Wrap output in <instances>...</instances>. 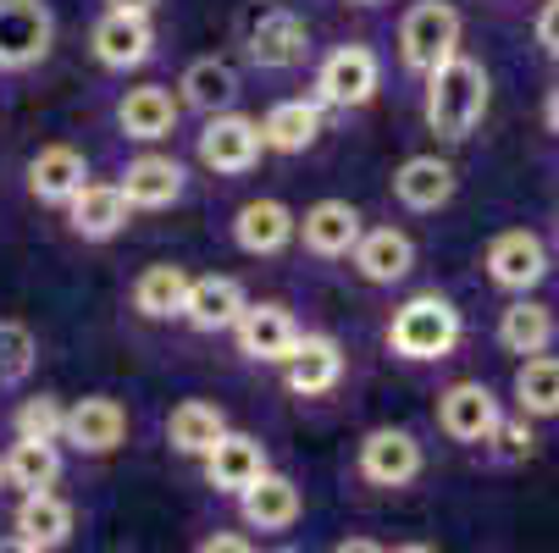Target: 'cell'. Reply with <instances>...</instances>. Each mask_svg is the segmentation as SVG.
<instances>
[{"instance_id": "6da1fadb", "label": "cell", "mask_w": 559, "mask_h": 553, "mask_svg": "<svg viewBox=\"0 0 559 553\" xmlns=\"http://www.w3.org/2000/svg\"><path fill=\"white\" fill-rule=\"evenodd\" d=\"M488 67L471 61V56H449L443 67L427 72V100H421V117L438 139H471L488 117Z\"/></svg>"}, {"instance_id": "7a4b0ae2", "label": "cell", "mask_w": 559, "mask_h": 553, "mask_svg": "<svg viewBox=\"0 0 559 553\" xmlns=\"http://www.w3.org/2000/svg\"><path fill=\"white\" fill-rule=\"evenodd\" d=\"M460 333H465V322H460V310H454L449 293H416V299H405L393 310L388 349L416 360V365H427V360H449Z\"/></svg>"}, {"instance_id": "3957f363", "label": "cell", "mask_w": 559, "mask_h": 553, "mask_svg": "<svg viewBox=\"0 0 559 553\" xmlns=\"http://www.w3.org/2000/svg\"><path fill=\"white\" fill-rule=\"evenodd\" d=\"M454 50H460V12L449 0H416L405 12V23H399V56H405V67L427 77Z\"/></svg>"}, {"instance_id": "277c9868", "label": "cell", "mask_w": 559, "mask_h": 553, "mask_svg": "<svg viewBox=\"0 0 559 553\" xmlns=\"http://www.w3.org/2000/svg\"><path fill=\"white\" fill-rule=\"evenodd\" d=\"M56 45L50 0H0V72H28Z\"/></svg>"}, {"instance_id": "5b68a950", "label": "cell", "mask_w": 559, "mask_h": 553, "mask_svg": "<svg viewBox=\"0 0 559 553\" xmlns=\"http://www.w3.org/2000/svg\"><path fill=\"white\" fill-rule=\"evenodd\" d=\"M377 89H382V61L371 45H338L316 72V106H333V111H355Z\"/></svg>"}, {"instance_id": "8992f818", "label": "cell", "mask_w": 559, "mask_h": 553, "mask_svg": "<svg viewBox=\"0 0 559 553\" xmlns=\"http://www.w3.org/2000/svg\"><path fill=\"white\" fill-rule=\"evenodd\" d=\"M261 122L250 117H238V111H216L200 133V161L222 178H238V172H250L261 161Z\"/></svg>"}, {"instance_id": "52a82bcc", "label": "cell", "mask_w": 559, "mask_h": 553, "mask_svg": "<svg viewBox=\"0 0 559 553\" xmlns=\"http://www.w3.org/2000/svg\"><path fill=\"white\" fill-rule=\"evenodd\" d=\"M483 266H488V277L504 293H532L548 277V244L537 239V232H526V227H510V232H499V239L488 244Z\"/></svg>"}, {"instance_id": "ba28073f", "label": "cell", "mask_w": 559, "mask_h": 553, "mask_svg": "<svg viewBox=\"0 0 559 553\" xmlns=\"http://www.w3.org/2000/svg\"><path fill=\"white\" fill-rule=\"evenodd\" d=\"M360 477L371 488H411L421 477V443L405 426H377L360 443Z\"/></svg>"}, {"instance_id": "9c48e42d", "label": "cell", "mask_w": 559, "mask_h": 553, "mask_svg": "<svg viewBox=\"0 0 559 553\" xmlns=\"http://www.w3.org/2000/svg\"><path fill=\"white\" fill-rule=\"evenodd\" d=\"M499 416L504 410H499L488 382H454V387H443V399H438V426L454 443H488L493 426H499Z\"/></svg>"}, {"instance_id": "30bf717a", "label": "cell", "mask_w": 559, "mask_h": 553, "mask_svg": "<svg viewBox=\"0 0 559 553\" xmlns=\"http://www.w3.org/2000/svg\"><path fill=\"white\" fill-rule=\"evenodd\" d=\"M238 333V349H245L250 360L261 365H283L299 344V327H294V315L277 304V299H261V304H245V315L233 322Z\"/></svg>"}, {"instance_id": "8fae6325", "label": "cell", "mask_w": 559, "mask_h": 553, "mask_svg": "<svg viewBox=\"0 0 559 553\" xmlns=\"http://www.w3.org/2000/svg\"><path fill=\"white\" fill-rule=\"evenodd\" d=\"M294 232L305 239V250H310V255L338 261V255H349V250L360 244L366 221H360V211H355L349 200H316V205L294 221Z\"/></svg>"}, {"instance_id": "7c38bea8", "label": "cell", "mask_w": 559, "mask_h": 553, "mask_svg": "<svg viewBox=\"0 0 559 553\" xmlns=\"http://www.w3.org/2000/svg\"><path fill=\"white\" fill-rule=\"evenodd\" d=\"M266 477V448H261V437H250V432H222L216 443H211V454H205V482L216 488V493H245V488H255Z\"/></svg>"}, {"instance_id": "4fadbf2b", "label": "cell", "mask_w": 559, "mask_h": 553, "mask_svg": "<svg viewBox=\"0 0 559 553\" xmlns=\"http://www.w3.org/2000/svg\"><path fill=\"white\" fill-rule=\"evenodd\" d=\"M305 50H310L305 17L272 7V12H261V17L250 23V61H255L261 72H288V67L305 61Z\"/></svg>"}, {"instance_id": "5bb4252c", "label": "cell", "mask_w": 559, "mask_h": 553, "mask_svg": "<svg viewBox=\"0 0 559 553\" xmlns=\"http://www.w3.org/2000/svg\"><path fill=\"white\" fill-rule=\"evenodd\" d=\"M122 437H128V410L117 399H106V393L78 399L61 426V443H72L78 454H111V448H122Z\"/></svg>"}, {"instance_id": "9a60e30c", "label": "cell", "mask_w": 559, "mask_h": 553, "mask_svg": "<svg viewBox=\"0 0 559 553\" xmlns=\"http://www.w3.org/2000/svg\"><path fill=\"white\" fill-rule=\"evenodd\" d=\"M90 183V161H84V149H72V144H45L34 149V161H28V194L39 205H61Z\"/></svg>"}, {"instance_id": "2e32d148", "label": "cell", "mask_w": 559, "mask_h": 553, "mask_svg": "<svg viewBox=\"0 0 559 553\" xmlns=\"http://www.w3.org/2000/svg\"><path fill=\"white\" fill-rule=\"evenodd\" d=\"M90 50H95L100 67L128 72V67H144V61L155 56V28H150V17L106 12V17L95 23V34H90Z\"/></svg>"}, {"instance_id": "e0dca14e", "label": "cell", "mask_w": 559, "mask_h": 553, "mask_svg": "<svg viewBox=\"0 0 559 553\" xmlns=\"http://www.w3.org/2000/svg\"><path fill=\"white\" fill-rule=\"evenodd\" d=\"M288 365V387L299 393V399H316V393H333L344 382V349L338 338L328 333H299L294 354L283 360Z\"/></svg>"}, {"instance_id": "ac0fdd59", "label": "cell", "mask_w": 559, "mask_h": 553, "mask_svg": "<svg viewBox=\"0 0 559 553\" xmlns=\"http://www.w3.org/2000/svg\"><path fill=\"white\" fill-rule=\"evenodd\" d=\"M349 255H355V272L377 288L405 282L411 266H416V244H411V232H399V227H366Z\"/></svg>"}, {"instance_id": "d6986e66", "label": "cell", "mask_w": 559, "mask_h": 553, "mask_svg": "<svg viewBox=\"0 0 559 553\" xmlns=\"http://www.w3.org/2000/svg\"><path fill=\"white\" fill-rule=\"evenodd\" d=\"M67 227L78 232L84 244H106L128 227V200L117 183H84L67 200Z\"/></svg>"}, {"instance_id": "ffe728a7", "label": "cell", "mask_w": 559, "mask_h": 553, "mask_svg": "<svg viewBox=\"0 0 559 553\" xmlns=\"http://www.w3.org/2000/svg\"><path fill=\"white\" fill-rule=\"evenodd\" d=\"M117 128L133 144H162L178 128V95L167 84H139L117 100Z\"/></svg>"}, {"instance_id": "44dd1931", "label": "cell", "mask_w": 559, "mask_h": 553, "mask_svg": "<svg viewBox=\"0 0 559 553\" xmlns=\"http://www.w3.org/2000/svg\"><path fill=\"white\" fill-rule=\"evenodd\" d=\"M117 189H122L128 211H167L183 200V167L173 155H139V161H128Z\"/></svg>"}, {"instance_id": "7402d4cb", "label": "cell", "mask_w": 559, "mask_h": 553, "mask_svg": "<svg viewBox=\"0 0 559 553\" xmlns=\"http://www.w3.org/2000/svg\"><path fill=\"white\" fill-rule=\"evenodd\" d=\"M245 288L233 277H189V299H183V322L194 333H233V322L245 315Z\"/></svg>"}, {"instance_id": "603a6c76", "label": "cell", "mask_w": 559, "mask_h": 553, "mask_svg": "<svg viewBox=\"0 0 559 553\" xmlns=\"http://www.w3.org/2000/svg\"><path fill=\"white\" fill-rule=\"evenodd\" d=\"M294 211L283 200H250L245 211L233 216V244L245 255H277L294 244Z\"/></svg>"}, {"instance_id": "cb8c5ba5", "label": "cell", "mask_w": 559, "mask_h": 553, "mask_svg": "<svg viewBox=\"0 0 559 553\" xmlns=\"http://www.w3.org/2000/svg\"><path fill=\"white\" fill-rule=\"evenodd\" d=\"M454 189H460V178L443 155H411V161L393 172V194L405 211H443L454 200Z\"/></svg>"}, {"instance_id": "d4e9b609", "label": "cell", "mask_w": 559, "mask_h": 553, "mask_svg": "<svg viewBox=\"0 0 559 553\" xmlns=\"http://www.w3.org/2000/svg\"><path fill=\"white\" fill-rule=\"evenodd\" d=\"M238 515H245V526H255V531H288L305 515V498H299V488L288 477L266 470L255 488L238 493Z\"/></svg>"}, {"instance_id": "484cf974", "label": "cell", "mask_w": 559, "mask_h": 553, "mask_svg": "<svg viewBox=\"0 0 559 553\" xmlns=\"http://www.w3.org/2000/svg\"><path fill=\"white\" fill-rule=\"evenodd\" d=\"M12 537L39 548V553H56L72 542V504L56 498V493H28L12 515Z\"/></svg>"}, {"instance_id": "4316f807", "label": "cell", "mask_w": 559, "mask_h": 553, "mask_svg": "<svg viewBox=\"0 0 559 553\" xmlns=\"http://www.w3.org/2000/svg\"><path fill=\"white\" fill-rule=\"evenodd\" d=\"M178 89H183V106L216 117V111H233V100H238V72L222 56H194L178 77Z\"/></svg>"}, {"instance_id": "83f0119b", "label": "cell", "mask_w": 559, "mask_h": 553, "mask_svg": "<svg viewBox=\"0 0 559 553\" xmlns=\"http://www.w3.org/2000/svg\"><path fill=\"white\" fill-rule=\"evenodd\" d=\"M316 139H322V106L316 100H277L261 122V144L277 155H305Z\"/></svg>"}, {"instance_id": "f1b7e54d", "label": "cell", "mask_w": 559, "mask_h": 553, "mask_svg": "<svg viewBox=\"0 0 559 553\" xmlns=\"http://www.w3.org/2000/svg\"><path fill=\"white\" fill-rule=\"evenodd\" d=\"M0 477H7V488H17L23 498L28 493H50L56 477H61V454H56V443L17 437L7 454H0Z\"/></svg>"}, {"instance_id": "f546056e", "label": "cell", "mask_w": 559, "mask_h": 553, "mask_svg": "<svg viewBox=\"0 0 559 553\" xmlns=\"http://www.w3.org/2000/svg\"><path fill=\"white\" fill-rule=\"evenodd\" d=\"M183 299H189V272L162 261V266H144L139 282H133V310L144 322H173L183 315Z\"/></svg>"}, {"instance_id": "4dcf8cb0", "label": "cell", "mask_w": 559, "mask_h": 553, "mask_svg": "<svg viewBox=\"0 0 559 553\" xmlns=\"http://www.w3.org/2000/svg\"><path fill=\"white\" fill-rule=\"evenodd\" d=\"M554 310L548 304H537V299H515L504 315H499V344L510 349V354H521V360H532V354H548V344H554Z\"/></svg>"}, {"instance_id": "1f68e13d", "label": "cell", "mask_w": 559, "mask_h": 553, "mask_svg": "<svg viewBox=\"0 0 559 553\" xmlns=\"http://www.w3.org/2000/svg\"><path fill=\"white\" fill-rule=\"evenodd\" d=\"M222 432H227V416H222L216 405H205V399H189V405H178V410L167 416V443H173L178 454H189V459H205Z\"/></svg>"}, {"instance_id": "d6a6232c", "label": "cell", "mask_w": 559, "mask_h": 553, "mask_svg": "<svg viewBox=\"0 0 559 553\" xmlns=\"http://www.w3.org/2000/svg\"><path fill=\"white\" fill-rule=\"evenodd\" d=\"M515 405L521 416H559V360L554 354H532L515 371Z\"/></svg>"}, {"instance_id": "836d02e7", "label": "cell", "mask_w": 559, "mask_h": 553, "mask_svg": "<svg viewBox=\"0 0 559 553\" xmlns=\"http://www.w3.org/2000/svg\"><path fill=\"white\" fill-rule=\"evenodd\" d=\"M39 365V338L23 322H0V382H28Z\"/></svg>"}, {"instance_id": "e575fe53", "label": "cell", "mask_w": 559, "mask_h": 553, "mask_svg": "<svg viewBox=\"0 0 559 553\" xmlns=\"http://www.w3.org/2000/svg\"><path fill=\"white\" fill-rule=\"evenodd\" d=\"M61 426H67V405L56 399V393H39V399H23L17 405V437L61 443Z\"/></svg>"}, {"instance_id": "d590c367", "label": "cell", "mask_w": 559, "mask_h": 553, "mask_svg": "<svg viewBox=\"0 0 559 553\" xmlns=\"http://www.w3.org/2000/svg\"><path fill=\"white\" fill-rule=\"evenodd\" d=\"M488 443H499V454H504V459H526V454L537 448L532 426H526V421H504V416H499V426H493V437H488Z\"/></svg>"}, {"instance_id": "8d00e7d4", "label": "cell", "mask_w": 559, "mask_h": 553, "mask_svg": "<svg viewBox=\"0 0 559 553\" xmlns=\"http://www.w3.org/2000/svg\"><path fill=\"white\" fill-rule=\"evenodd\" d=\"M537 45L559 61V0H548V7L537 12Z\"/></svg>"}, {"instance_id": "74e56055", "label": "cell", "mask_w": 559, "mask_h": 553, "mask_svg": "<svg viewBox=\"0 0 559 553\" xmlns=\"http://www.w3.org/2000/svg\"><path fill=\"white\" fill-rule=\"evenodd\" d=\"M194 553H255V548H250L245 537H227V531H216V537H205Z\"/></svg>"}, {"instance_id": "f35d334b", "label": "cell", "mask_w": 559, "mask_h": 553, "mask_svg": "<svg viewBox=\"0 0 559 553\" xmlns=\"http://www.w3.org/2000/svg\"><path fill=\"white\" fill-rule=\"evenodd\" d=\"M162 0H106V12H128V17H155Z\"/></svg>"}, {"instance_id": "ab89813d", "label": "cell", "mask_w": 559, "mask_h": 553, "mask_svg": "<svg viewBox=\"0 0 559 553\" xmlns=\"http://www.w3.org/2000/svg\"><path fill=\"white\" fill-rule=\"evenodd\" d=\"M333 553H382L377 542H366V537H349V542H338Z\"/></svg>"}, {"instance_id": "60d3db41", "label": "cell", "mask_w": 559, "mask_h": 553, "mask_svg": "<svg viewBox=\"0 0 559 553\" xmlns=\"http://www.w3.org/2000/svg\"><path fill=\"white\" fill-rule=\"evenodd\" d=\"M543 117H548V133H559V89L548 95V106H543Z\"/></svg>"}, {"instance_id": "b9f144b4", "label": "cell", "mask_w": 559, "mask_h": 553, "mask_svg": "<svg viewBox=\"0 0 559 553\" xmlns=\"http://www.w3.org/2000/svg\"><path fill=\"white\" fill-rule=\"evenodd\" d=\"M0 553H39V548H28V542H17V537H0Z\"/></svg>"}, {"instance_id": "7bdbcfd3", "label": "cell", "mask_w": 559, "mask_h": 553, "mask_svg": "<svg viewBox=\"0 0 559 553\" xmlns=\"http://www.w3.org/2000/svg\"><path fill=\"white\" fill-rule=\"evenodd\" d=\"M393 553H438V548H427V542H405V548H393Z\"/></svg>"}, {"instance_id": "ee69618b", "label": "cell", "mask_w": 559, "mask_h": 553, "mask_svg": "<svg viewBox=\"0 0 559 553\" xmlns=\"http://www.w3.org/2000/svg\"><path fill=\"white\" fill-rule=\"evenodd\" d=\"M355 7H377V0H355Z\"/></svg>"}, {"instance_id": "f6af8a7d", "label": "cell", "mask_w": 559, "mask_h": 553, "mask_svg": "<svg viewBox=\"0 0 559 553\" xmlns=\"http://www.w3.org/2000/svg\"><path fill=\"white\" fill-rule=\"evenodd\" d=\"M277 553H299V548H277Z\"/></svg>"}, {"instance_id": "bcb514c9", "label": "cell", "mask_w": 559, "mask_h": 553, "mask_svg": "<svg viewBox=\"0 0 559 553\" xmlns=\"http://www.w3.org/2000/svg\"><path fill=\"white\" fill-rule=\"evenodd\" d=\"M0 488H7V477H0Z\"/></svg>"}]
</instances>
